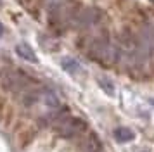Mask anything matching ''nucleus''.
<instances>
[{"label":"nucleus","mask_w":154,"mask_h":152,"mask_svg":"<svg viewBox=\"0 0 154 152\" xmlns=\"http://www.w3.org/2000/svg\"><path fill=\"white\" fill-rule=\"evenodd\" d=\"M0 81H2V87L9 92H16L23 87L24 83V76L19 73V71H14V69H5L2 74H0Z\"/></svg>","instance_id":"nucleus-1"},{"label":"nucleus","mask_w":154,"mask_h":152,"mask_svg":"<svg viewBox=\"0 0 154 152\" xmlns=\"http://www.w3.org/2000/svg\"><path fill=\"white\" fill-rule=\"evenodd\" d=\"M85 121H82L80 117H68V119H64L63 123L59 124V131H61V135L66 138H73L80 135L82 131L85 130Z\"/></svg>","instance_id":"nucleus-2"},{"label":"nucleus","mask_w":154,"mask_h":152,"mask_svg":"<svg viewBox=\"0 0 154 152\" xmlns=\"http://www.w3.org/2000/svg\"><path fill=\"white\" fill-rule=\"evenodd\" d=\"M99 16H100V12H99L97 9L94 11V9H85V11H82V12L76 16V24L78 26H90V24H94L95 21L99 19Z\"/></svg>","instance_id":"nucleus-3"},{"label":"nucleus","mask_w":154,"mask_h":152,"mask_svg":"<svg viewBox=\"0 0 154 152\" xmlns=\"http://www.w3.org/2000/svg\"><path fill=\"white\" fill-rule=\"evenodd\" d=\"M16 54L19 55L21 59H24V61L28 62H38V59H36V54L33 52V48L29 47L28 43H17L16 45Z\"/></svg>","instance_id":"nucleus-4"},{"label":"nucleus","mask_w":154,"mask_h":152,"mask_svg":"<svg viewBox=\"0 0 154 152\" xmlns=\"http://www.w3.org/2000/svg\"><path fill=\"white\" fill-rule=\"evenodd\" d=\"M61 68L71 76H76L83 71L82 66H80V62H78L76 59H73V57H64L63 61H61Z\"/></svg>","instance_id":"nucleus-5"},{"label":"nucleus","mask_w":154,"mask_h":152,"mask_svg":"<svg viewBox=\"0 0 154 152\" xmlns=\"http://www.w3.org/2000/svg\"><path fill=\"white\" fill-rule=\"evenodd\" d=\"M82 152H100V142L95 135H90V137L83 140V144L80 147Z\"/></svg>","instance_id":"nucleus-6"},{"label":"nucleus","mask_w":154,"mask_h":152,"mask_svg":"<svg viewBox=\"0 0 154 152\" xmlns=\"http://www.w3.org/2000/svg\"><path fill=\"white\" fill-rule=\"evenodd\" d=\"M114 137H116L118 142H130V140H133L135 133L130 128H126V126H119V128L114 130Z\"/></svg>","instance_id":"nucleus-7"},{"label":"nucleus","mask_w":154,"mask_h":152,"mask_svg":"<svg viewBox=\"0 0 154 152\" xmlns=\"http://www.w3.org/2000/svg\"><path fill=\"white\" fill-rule=\"evenodd\" d=\"M97 81H99V87L104 90L107 95H111V97L114 95V85H112V81H109L107 78H99Z\"/></svg>","instance_id":"nucleus-8"},{"label":"nucleus","mask_w":154,"mask_h":152,"mask_svg":"<svg viewBox=\"0 0 154 152\" xmlns=\"http://www.w3.org/2000/svg\"><path fill=\"white\" fill-rule=\"evenodd\" d=\"M47 104H49L50 107H52V105H57V99L52 92H47Z\"/></svg>","instance_id":"nucleus-9"},{"label":"nucleus","mask_w":154,"mask_h":152,"mask_svg":"<svg viewBox=\"0 0 154 152\" xmlns=\"http://www.w3.org/2000/svg\"><path fill=\"white\" fill-rule=\"evenodd\" d=\"M4 33H5V28H4V24H2V23H0V36H2Z\"/></svg>","instance_id":"nucleus-10"}]
</instances>
